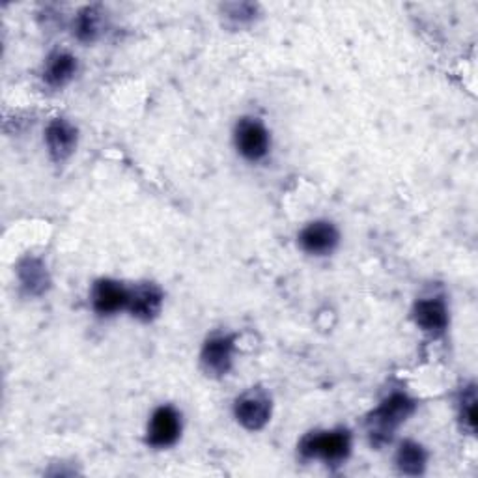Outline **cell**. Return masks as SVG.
<instances>
[{"instance_id":"7c38bea8","label":"cell","mask_w":478,"mask_h":478,"mask_svg":"<svg viewBox=\"0 0 478 478\" xmlns=\"http://www.w3.org/2000/svg\"><path fill=\"white\" fill-rule=\"evenodd\" d=\"M77 71V61L70 52H54L45 68V80L51 87L59 89L68 84Z\"/></svg>"},{"instance_id":"9c48e42d","label":"cell","mask_w":478,"mask_h":478,"mask_svg":"<svg viewBox=\"0 0 478 478\" xmlns=\"http://www.w3.org/2000/svg\"><path fill=\"white\" fill-rule=\"evenodd\" d=\"M92 303L96 313L103 316L115 314L129 305V290L115 280H99L92 294Z\"/></svg>"},{"instance_id":"52a82bcc","label":"cell","mask_w":478,"mask_h":478,"mask_svg":"<svg viewBox=\"0 0 478 478\" xmlns=\"http://www.w3.org/2000/svg\"><path fill=\"white\" fill-rule=\"evenodd\" d=\"M45 140L51 157L56 163L66 161L77 146V129L64 118H56L47 126Z\"/></svg>"},{"instance_id":"4fadbf2b","label":"cell","mask_w":478,"mask_h":478,"mask_svg":"<svg viewBox=\"0 0 478 478\" xmlns=\"http://www.w3.org/2000/svg\"><path fill=\"white\" fill-rule=\"evenodd\" d=\"M19 278L23 288L31 295H42L49 288L47 271L36 258H26L19 264Z\"/></svg>"},{"instance_id":"5b68a950","label":"cell","mask_w":478,"mask_h":478,"mask_svg":"<svg viewBox=\"0 0 478 478\" xmlns=\"http://www.w3.org/2000/svg\"><path fill=\"white\" fill-rule=\"evenodd\" d=\"M180 432H182V420L178 411L171 406H163L152 415L148 428V443L157 448L171 446L178 441Z\"/></svg>"},{"instance_id":"ba28073f","label":"cell","mask_w":478,"mask_h":478,"mask_svg":"<svg viewBox=\"0 0 478 478\" xmlns=\"http://www.w3.org/2000/svg\"><path fill=\"white\" fill-rule=\"evenodd\" d=\"M234 341L230 336H213L202 350V367L211 376H222L230 370Z\"/></svg>"},{"instance_id":"7a4b0ae2","label":"cell","mask_w":478,"mask_h":478,"mask_svg":"<svg viewBox=\"0 0 478 478\" xmlns=\"http://www.w3.org/2000/svg\"><path fill=\"white\" fill-rule=\"evenodd\" d=\"M351 439L344 430L308 434L301 441V455L306 458H322L325 462H342L350 455Z\"/></svg>"},{"instance_id":"6da1fadb","label":"cell","mask_w":478,"mask_h":478,"mask_svg":"<svg viewBox=\"0 0 478 478\" xmlns=\"http://www.w3.org/2000/svg\"><path fill=\"white\" fill-rule=\"evenodd\" d=\"M415 411V402L397 392V395L389 397L369 418V434L374 445H383L390 441L395 430L406 423V420L413 415Z\"/></svg>"},{"instance_id":"5bb4252c","label":"cell","mask_w":478,"mask_h":478,"mask_svg":"<svg viewBox=\"0 0 478 478\" xmlns=\"http://www.w3.org/2000/svg\"><path fill=\"white\" fill-rule=\"evenodd\" d=\"M397 465L404 474H411V476L423 474L426 467L425 448L413 441L402 443L398 448V455H397Z\"/></svg>"},{"instance_id":"e0dca14e","label":"cell","mask_w":478,"mask_h":478,"mask_svg":"<svg viewBox=\"0 0 478 478\" xmlns=\"http://www.w3.org/2000/svg\"><path fill=\"white\" fill-rule=\"evenodd\" d=\"M224 14H227L236 23H245V21L255 19L257 6L255 5H247V3L229 5V6H224Z\"/></svg>"},{"instance_id":"3957f363","label":"cell","mask_w":478,"mask_h":478,"mask_svg":"<svg viewBox=\"0 0 478 478\" xmlns=\"http://www.w3.org/2000/svg\"><path fill=\"white\" fill-rule=\"evenodd\" d=\"M234 415L238 423L250 432L262 430L271 417V398L260 389H252L236 400Z\"/></svg>"},{"instance_id":"8992f818","label":"cell","mask_w":478,"mask_h":478,"mask_svg":"<svg viewBox=\"0 0 478 478\" xmlns=\"http://www.w3.org/2000/svg\"><path fill=\"white\" fill-rule=\"evenodd\" d=\"M299 245L305 252H308V255L323 257L333 252L334 247L339 245V232H336L331 222L316 220L308 224V227L301 232Z\"/></svg>"},{"instance_id":"9a60e30c","label":"cell","mask_w":478,"mask_h":478,"mask_svg":"<svg viewBox=\"0 0 478 478\" xmlns=\"http://www.w3.org/2000/svg\"><path fill=\"white\" fill-rule=\"evenodd\" d=\"M101 15L103 14L98 6H87L84 10H80L73 23L75 36L84 43L96 42L101 33Z\"/></svg>"},{"instance_id":"2e32d148","label":"cell","mask_w":478,"mask_h":478,"mask_svg":"<svg viewBox=\"0 0 478 478\" xmlns=\"http://www.w3.org/2000/svg\"><path fill=\"white\" fill-rule=\"evenodd\" d=\"M460 417H462V425L469 434H474L476 430V392L471 387L464 398H462V406H460Z\"/></svg>"},{"instance_id":"277c9868","label":"cell","mask_w":478,"mask_h":478,"mask_svg":"<svg viewBox=\"0 0 478 478\" xmlns=\"http://www.w3.org/2000/svg\"><path fill=\"white\" fill-rule=\"evenodd\" d=\"M236 146L245 159L260 161L269 150V133L258 120L245 118L236 129Z\"/></svg>"},{"instance_id":"30bf717a","label":"cell","mask_w":478,"mask_h":478,"mask_svg":"<svg viewBox=\"0 0 478 478\" xmlns=\"http://www.w3.org/2000/svg\"><path fill=\"white\" fill-rule=\"evenodd\" d=\"M413 316L420 329L432 334H441L448 325V313L443 299L417 301Z\"/></svg>"},{"instance_id":"8fae6325","label":"cell","mask_w":478,"mask_h":478,"mask_svg":"<svg viewBox=\"0 0 478 478\" xmlns=\"http://www.w3.org/2000/svg\"><path fill=\"white\" fill-rule=\"evenodd\" d=\"M163 305V294L155 285H143L129 292V311L133 313L135 318L150 322L154 320Z\"/></svg>"}]
</instances>
